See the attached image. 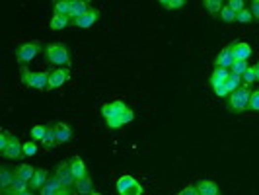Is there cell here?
Listing matches in <instances>:
<instances>
[{"mask_svg":"<svg viewBox=\"0 0 259 195\" xmlns=\"http://www.w3.org/2000/svg\"><path fill=\"white\" fill-rule=\"evenodd\" d=\"M45 59L47 63L57 68H68L70 63V55H68V47L65 43H49L45 47Z\"/></svg>","mask_w":259,"mask_h":195,"instance_id":"obj_1","label":"cell"},{"mask_svg":"<svg viewBox=\"0 0 259 195\" xmlns=\"http://www.w3.org/2000/svg\"><path fill=\"white\" fill-rule=\"evenodd\" d=\"M250 98H252V88L246 86V84H242L236 92H232V94L228 96V103H226L228 111H232V113H244V111H248Z\"/></svg>","mask_w":259,"mask_h":195,"instance_id":"obj_2","label":"cell"},{"mask_svg":"<svg viewBox=\"0 0 259 195\" xmlns=\"http://www.w3.org/2000/svg\"><path fill=\"white\" fill-rule=\"evenodd\" d=\"M49 74L51 72H32L28 66H20V78L26 86H30L33 90H47L49 86Z\"/></svg>","mask_w":259,"mask_h":195,"instance_id":"obj_3","label":"cell"},{"mask_svg":"<svg viewBox=\"0 0 259 195\" xmlns=\"http://www.w3.org/2000/svg\"><path fill=\"white\" fill-rule=\"evenodd\" d=\"M39 53H41V43L39 41H28V43H24L16 49V59H18L20 66H28V63H32Z\"/></svg>","mask_w":259,"mask_h":195,"instance_id":"obj_4","label":"cell"},{"mask_svg":"<svg viewBox=\"0 0 259 195\" xmlns=\"http://www.w3.org/2000/svg\"><path fill=\"white\" fill-rule=\"evenodd\" d=\"M117 192L119 195H142V186L138 184V180H134V176L125 174L117 180Z\"/></svg>","mask_w":259,"mask_h":195,"instance_id":"obj_5","label":"cell"},{"mask_svg":"<svg viewBox=\"0 0 259 195\" xmlns=\"http://www.w3.org/2000/svg\"><path fill=\"white\" fill-rule=\"evenodd\" d=\"M0 154L4 158H8V160H22V156H24V145L20 143V139L16 135H10V143H8L6 150H2Z\"/></svg>","mask_w":259,"mask_h":195,"instance_id":"obj_6","label":"cell"},{"mask_svg":"<svg viewBox=\"0 0 259 195\" xmlns=\"http://www.w3.org/2000/svg\"><path fill=\"white\" fill-rule=\"evenodd\" d=\"M59 180H61V184L65 186V188H74V184H76V178H74V174H72V170H70V164L68 160L66 162H61L57 168H55V172H53Z\"/></svg>","mask_w":259,"mask_h":195,"instance_id":"obj_7","label":"cell"},{"mask_svg":"<svg viewBox=\"0 0 259 195\" xmlns=\"http://www.w3.org/2000/svg\"><path fill=\"white\" fill-rule=\"evenodd\" d=\"M129 107H127V103L123 101V99H115V101H109V103H103L101 105V115L105 117V119H109V117H115V115H121V113H125Z\"/></svg>","mask_w":259,"mask_h":195,"instance_id":"obj_8","label":"cell"},{"mask_svg":"<svg viewBox=\"0 0 259 195\" xmlns=\"http://www.w3.org/2000/svg\"><path fill=\"white\" fill-rule=\"evenodd\" d=\"M97 18H99V12H97L96 8H90L84 16H80L78 20H74V22H72V26L82 28V30H90V28H94V26H96Z\"/></svg>","mask_w":259,"mask_h":195,"instance_id":"obj_9","label":"cell"},{"mask_svg":"<svg viewBox=\"0 0 259 195\" xmlns=\"http://www.w3.org/2000/svg\"><path fill=\"white\" fill-rule=\"evenodd\" d=\"M66 80H68V70H66V68H55V70H51L47 90H57V88H61L63 84H66Z\"/></svg>","mask_w":259,"mask_h":195,"instance_id":"obj_10","label":"cell"},{"mask_svg":"<svg viewBox=\"0 0 259 195\" xmlns=\"http://www.w3.org/2000/svg\"><path fill=\"white\" fill-rule=\"evenodd\" d=\"M65 192H68V188H65L63 184H61V180L53 174L51 178H49V182L41 188V195H61L65 194Z\"/></svg>","mask_w":259,"mask_h":195,"instance_id":"obj_11","label":"cell"},{"mask_svg":"<svg viewBox=\"0 0 259 195\" xmlns=\"http://www.w3.org/2000/svg\"><path fill=\"white\" fill-rule=\"evenodd\" d=\"M132 119H134V111H132V109H127V111L121 113V115H115V117L105 119V123H107L109 129H119V127H123V125L130 123Z\"/></svg>","mask_w":259,"mask_h":195,"instance_id":"obj_12","label":"cell"},{"mask_svg":"<svg viewBox=\"0 0 259 195\" xmlns=\"http://www.w3.org/2000/svg\"><path fill=\"white\" fill-rule=\"evenodd\" d=\"M230 49H232L236 61H248V59L252 57V47H250L248 43H244V41H234V43H230Z\"/></svg>","mask_w":259,"mask_h":195,"instance_id":"obj_13","label":"cell"},{"mask_svg":"<svg viewBox=\"0 0 259 195\" xmlns=\"http://www.w3.org/2000/svg\"><path fill=\"white\" fill-rule=\"evenodd\" d=\"M90 8H92V6H90V2H86V0H70V14H68V18L74 22V20H78L80 16H84Z\"/></svg>","mask_w":259,"mask_h":195,"instance_id":"obj_14","label":"cell"},{"mask_svg":"<svg viewBox=\"0 0 259 195\" xmlns=\"http://www.w3.org/2000/svg\"><path fill=\"white\" fill-rule=\"evenodd\" d=\"M234 61H236V57H234V53H232V49H230V45L224 47L222 51H220V55L216 57V61H215V66H218V68H232L234 65Z\"/></svg>","mask_w":259,"mask_h":195,"instance_id":"obj_15","label":"cell"},{"mask_svg":"<svg viewBox=\"0 0 259 195\" xmlns=\"http://www.w3.org/2000/svg\"><path fill=\"white\" fill-rule=\"evenodd\" d=\"M16 168H8L6 164H2V168H0V190H4V188H10L14 182H16Z\"/></svg>","mask_w":259,"mask_h":195,"instance_id":"obj_16","label":"cell"},{"mask_svg":"<svg viewBox=\"0 0 259 195\" xmlns=\"http://www.w3.org/2000/svg\"><path fill=\"white\" fill-rule=\"evenodd\" d=\"M49 182V172L45 168H37L35 174H33L32 182H30V190L35 192V190H41L45 184Z\"/></svg>","mask_w":259,"mask_h":195,"instance_id":"obj_17","label":"cell"},{"mask_svg":"<svg viewBox=\"0 0 259 195\" xmlns=\"http://www.w3.org/2000/svg\"><path fill=\"white\" fill-rule=\"evenodd\" d=\"M68 164H70V170H72V174H74L76 180H82V178L88 176V170H86V164L82 160V156H72L68 160Z\"/></svg>","mask_w":259,"mask_h":195,"instance_id":"obj_18","label":"cell"},{"mask_svg":"<svg viewBox=\"0 0 259 195\" xmlns=\"http://www.w3.org/2000/svg\"><path fill=\"white\" fill-rule=\"evenodd\" d=\"M197 192H199V195H220L218 184L213 182V180H201V182H197Z\"/></svg>","mask_w":259,"mask_h":195,"instance_id":"obj_19","label":"cell"},{"mask_svg":"<svg viewBox=\"0 0 259 195\" xmlns=\"http://www.w3.org/2000/svg\"><path fill=\"white\" fill-rule=\"evenodd\" d=\"M228 76H230V70H228V68H218V66H215V70H213V74H211V78H209V84H211L213 90H215L216 86H220V84L226 82Z\"/></svg>","mask_w":259,"mask_h":195,"instance_id":"obj_20","label":"cell"},{"mask_svg":"<svg viewBox=\"0 0 259 195\" xmlns=\"http://www.w3.org/2000/svg\"><path fill=\"white\" fill-rule=\"evenodd\" d=\"M72 190L78 195H92V192H94V182H92L90 176H86V178H82V180H76V184H74Z\"/></svg>","mask_w":259,"mask_h":195,"instance_id":"obj_21","label":"cell"},{"mask_svg":"<svg viewBox=\"0 0 259 195\" xmlns=\"http://www.w3.org/2000/svg\"><path fill=\"white\" fill-rule=\"evenodd\" d=\"M55 131H57V145H65L72 139V129L63 121L55 123Z\"/></svg>","mask_w":259,"mask_h":195,"instance_id":"obj_22","label":"cell"},{"mask_svg":"<svg viewBox=\"0 0 259 195\" xmlns=\"http://www.w3.org/2000/svg\"><path fill=\"white\" fill-rule=\"evenodd\" d=\"M72 24V20L68 18V16H63V14H55L53 18H51V30L53 32H63V30H66L68 26Z\"/></svg>","mask_w":259,"mask_h":195,"instance_id":"obj_23","label":"cell"},{"mask_svg":"<svg viewBox=\"0 0 259 195\" xmlns=\"http://www.w3.org/2000/svg\"><path fill=\"white\" fill-rule=\"evenodd\" d=\"M35 170H37V168H33L32 164H20V166L16 168V176H18L20 180L32 182V178H33V174H35Z\"/></svg>","mask_w":259,"mask_h":195,"instance_id":"obj_24","label":"cell"},{"mask_svg":"<svg viewBox=\"0 0 259 195\" xmlns=\"http://www.w3.org/2000/svg\"><path fill=\"white\" fill-rule=\"evenodd\" d=\"M203 4H205L207 12H209L211 16H220V12H222V8H224V2H222V0H205Z\"/></svg>","mask_w":259,"mask_h":195,"instance_id":"obj_25","label":"cell"},{"mask_svg":"<svg viewBox=\"0 0 259 195\" xmlns=\"http://www.w3.org/2000/svg\"><path fill=\"white\" fill-rule=\"evenodd\" d=\"M45 148H53L57 145V131H55V125H47V135L41 143Z\"/></svg>","mask_w":259,"mask_h":195,"instance_id":"obj_26","label":"cell"},{"mask_svg":"<svg viewBox=\"0 0 259 195\" xmlns=\"http://www.w3.org/2000/svg\"><path fill=\"white\" fill-rule=\"evenodd\" d=\"M53 10L55 14H63V16H68L70 14V0H55L53 2Z\"/></svg>","mask_w":259,"mask_h":195,"instance_id":"obj_27","label":"cell"},{"mask_svg":"<svg viewBox=\"0 0 259 195\" xmlns=\"http://www.w3.org/2000/svg\"><path fill=\"white\" fill-rule=\"evenodd\" d=\"M32 141H41L43 143V139H45V135H47V125H33L32 127Z\"/></svg>","mask_w":259,"mask_h":195,"instance_id":"obj_28","label":"cell"},{"mask_svg":"<svg viewBox=\"0 0 259 195\" xmlns=\"http://www.w3.org/2000/svg\"><path fill=\"white\" fill-rule=\"evenodd\" d=\"M226 86H228V90H230V94H232V92H236V90L242 86V76H238V74L230 72V76H228V80H226Z\"/></svg>","mask_w":259,"mask_h":195,"instance_id":"obj_29","label":"cell"},{"mask_svg":"<svg viewBox=\"0 0 259 195\" xmlns=\"http://www.w3.org/2000/svg\"><path fill=\"white\" fill-rule=\"evenodd\" d=\"M236 22H238V24H252V22H254V16H252L250 8H244L242 12H238V14H236Z\"/></svg>","mask_w":259,"mask_h":195,"instance_id":"obj_30","label":"cell"},{"mask_svg":"<svg viewBox=\"0 0 259 195\" xmlns=\"http://www.w3.org/2000/svg\"><path fill=\"white\" fill-rule=\"evenodd\" d=\"M160 6L166 10H179L185 6V0H160Z\"/></svg>","mask_w":259,"mask_h":195,"instance_id":"obj_31","label":"cell"},{"mask_svg":"<svg viewBox=\"0 0 259 195\" xmlns=\"http://www.w3.org/2000/svg\"><path fill=\"white\" fill-rule=\"evenodd\" d=\"M250 68L248 65V61H234V65L230 68V72H234V74H238V76H244V72Z\"/></svg>","mask_w":259,"mask_h":195,"instance_id":"obj_32","label":"cell"},{"mask_svg":"<svg viewBox=\"0 0 259 195\" xmlns=\"http://www.w3.org/2000/svg\"><path fill=\"white\" fill-rule=\"evenodd\" d=\"M220 20H222L224 24H232V22H236V12H234V10H230L226 4H224L222 12H220Z\"/></svg>","mask_w":259,"mask_h":195,"instance_id":"obj_33","label":"cell"},{"mask_svg":"<svg viewBox=\"0 0 259 195\" xmlns=\"http://www.w3.org/2000/svg\"><path fill=\"white\" fill-rule=\"evenodd\" d=\"M254 82H258V78H256V66H250V68L244 72V84H246V86H252Z\"/></svg>","mask_w":259,"mask_h":195,"instance_id":"obj_34","label":"cell"},{"mask_svg":"<svg viewBox=\"0 0 259 195\" xmlns=\"http://www.w3.org/2000/svg\"><path fill=\"white\" fill-rule=\"evenodd\" d=\"M248 109L250 111H259V88L258 90H252V98H250Z\"/></svg>","mask_w":259,"mask_h":195,"instance_id":"obj_35","label":"cell"},{"mask_svg":"<svg viewBox=\"0 0 259 195\" xmlns=\"http://www.w3.org/2000/svg\"><path fill=\"white\" fill-rule=\"evenodd\" d=\"M35 154H37V143L35 141L24 143V156H35Z\"/></svg>","mask_w":259,"mask_h":195,"instance_id":"obj_36","label":"cell"},{"mask_svg":"<svg viewBox=\"0 0 259 195\" xmlns=\"http://www.w3.org/2000/svg\"><path fill=\"white\" fill-rule=\"evenodd\" d=\"M226 6L230 8V10H234L236 14L238 12H242L244 8H246V4H244V0H228L226 2Z\"/></svg>","mask_w":259,"mask_h":195,"instance_id":"obj_37","label":"cell"},{"mask_svg":"<svg viewBox=\"0 0 259 195\" xmlns=\"http://www.w3.org/2000/svg\"><path fill=\"white\" fill-rule=\"evenodd\" d=\"M215 94H216L218 98H228L230 96V90H228L226 82H224V84H220V86H216V88H215Z\"/></svg>","mask_w":259,"mask_h":195,"instance_id":"obj_38","label":"cell"},{"mask_svg":"<svg viewBox=\"0 0 259 195\" xmlns=\"http://www.w3.org/2000/svg\"><path fill=\"white\" fill-rule=\"evenodd\" d=\"M8 143H10V133H8V131H2V135H0V152L6 150Z\"/></svg>","mask_w":259,"mask_h":195,"instance_id":"obj_39","label":"cell"},{"mask_svg":"<svg viewBox=\"0 0 259 195\" xmlns=\"http://www.w3.org/2000/svg\"><path fill=\"white\" fill-rule=\"evenodd\" d=\"M175 195H199V192H197V186H185L181 192H177Z\"/></svg>","mask_w":259,"mask_h":195,"instance_id":"obj_40","label":"cell"},{"mask_svg":"<svg viewBox=\"0 0 259 195\" xmlns=\"http://www.w3.org/2000/svg\"><path fill=\"white\" fill-rule=\"evenodd\" d=\"M250 12H252L254 20H259V0H252V4H250Z\"/></svg>","mask_w":259,"mask_h":195,"instance_id":"obj_41","label":"cell"},{"mask_svg":"<svg viewBox=\"0 0 259 195\" xmlns=\"http://www.w3.org/2000/svg\"><path fill=\"white\" fill-rule=\"evenodd\" d=\"M256 78H258V82H259V63L256 65Z\"/></svg>","mask_w":259,"mask_h":195,"instance_id":"obj_42","label":"cell"},{"mask_svg":"<svg viewBox=\"0 0 259 195\" xmlns=\"http://www.w3.org/2000/svg\"><path fill=\"white\" fill-rule=\"evenodd\" d=\"M18 195H35V194H33L32 190H28V192H24V194H18Z\"/></svg>","mask_w":259,"mask_h":195,"instance_id":"obj_43","label":"cell"},{"mask_svg":"<svg viewBox=\"0 0 259 195\" xmlns=\"http://www.w3.org/2000/svg\"><path fill=\"white\" fill-rule=\"evenodd\" d=\"M61 195H70V190H68V192H65V194H61Z\"/></svg>","mask_w":259,"mask_h":195,"instance_id":"obj_44","label":"cell"},{"mask_svg":"<svg viewBox=\"0 0 259 195\" xmlns=\"http://www.w3.org/2000/svg\"><path fill=\"white\" fill-rule=\"evenodd\" d=\"M92 195H101V194H97L96 190H94V192H92Z\"/></svg>","mask_w":259,"mask_h":195,"instance_id":"obj_45","label":"cell"}]
</instances>
